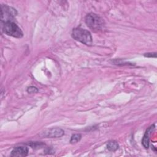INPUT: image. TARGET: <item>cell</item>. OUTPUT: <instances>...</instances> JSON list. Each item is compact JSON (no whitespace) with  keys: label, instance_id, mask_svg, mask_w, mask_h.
Masks as SVG:
<instances>
[{"label":"cell","instance_id":"cell-7","mask_svg":"<svg viewBox=\"0 0 157 157\" xmlns=\"http://www.w3.org/2000/svg\"><path fill=\"white\" fill-rule=\"evenodd\" d=\"M153 127H154V125L150 127L147 130V131L145 132V134H144V136L142 138V143L143 146L145 148H148V147H149V134H150V132L151 131V129L153 128Z\"/></svg>","mask_w":157,"mask_h":157},{"label":"cell","instance_id":"cell-11","mask_svg":"<svg viewBox=\"0 0 157 157\" xmlns=\"http://www.w3.org/2000/svg\"><path fill=\"white\" fill-rule=\"evenodd\" d=\"M144 56H146V57H154V58H156V53H145L144 55Z\"/></svg>","mask_w":157,"mask_h":157},{"label":"cell","instance_id":"cell-5","mask_svg":"<svg viewBox=\"0 0 157 157\" xmlns=\"http://www.w3.org/2000/svg\"><path fill=\"white\" fill-rule=\"evenodd\" d=\"M64 134V131L59 128H53L47 129L41 133V136L47 138H58L62 137Z\"/></svg>","mask_w":157,"mask_h":157},{"label":"cell","instance_id":"cell-4","mask_svg":"<svg viewBox=\"0 0 157 157\" xmlns=\"http://www.w3.org/2000/svg\"><path fill=\"white\" fill-rule=\"evenodd\" d=\"M1 20L2 23H5L7 21H12V19L17 15V10L7 5L2 4L1 6Z\"/></svg>","mask_w":157,"mask_h":157},{"label":"cell","instance_id":"cell-9","mask_svg":"<svg viewBox=\"0 0 157 157\" xmlns=\"http://www.w3.org/2000/svg\"><path fill=\"white\" fill-rule=\"evenodd\" d=\"M81 139V135L79 134H75L72 136L71 140H70V142L71 144H75L77 143V142H78Z\"/></svg>","mask_w":157,"mask_h":157},{"label":"cell","instance_id":"cell-1","mask_svg":"<svg viewBox=\"0 0 157 157\" xmlns=\"http://www.w3.org/2000/svg\"><path fill=\"white\" fill-rule=\"evenodd\" d=\"M72 36L74 39L85 45H91L92 44V36L91 33L83 28H76L73 29Z\"/></svg>","mask_w":157,"mask_h":157},{"label":"cell","instance_id":"cell-2","mask_svg":"<svg viewBox=\"0 0 157 157\" xmlns=\"http://www.w3.org/2000/svg\"><path fill=\"white\" fill-rule=\"evenodd\" d=\"M85 23L90 29L94 31L102 29L104 25L103 19L93 13H89L86 16Z\"/></svg>","mask_w":157,"mask_h":157},{"label":"cell","instance_id":"cell-6","mask_svg":"<svg viewBox=\"0 0 157 157\" xmlns=\"http://www.w3.org/2000/svg\"><path fill=\"white\" fill-rule=\"evenodd\" d=\"M28 153V149L26 147H17L13 149L11 152L12 156L23 157L27 156Z\"/></svg>","mask_w":157,"mask_h":157},{"label":"cell","instance_id":"cell-3","mask_svg":"<svg viewBox=\"0 0 157 157\" xmlns=\"http://www.w3.org/2000/svg\"><path fill=\"white\" fill-rule=\"evenodd\" d=\"M2 23V31L5 34L17 38L23 37V32L16 23L11 21Z\"/></svg>","mask_w":157,"mask_h":157},{"label":"cell","instance_id":"cell-10","mask_svg":"<svg viewBox=\"0 0 157 157\" xmlns=\"http://www.w3.org/2000/svg\"><path fill=\"white\" fill-rule=\"evenodd\" d=\"M27 91L29 93H35L38 91V90L36 87L34 86H29L27 89Z\"/></svg>","mask_w":157,"mask_h":157},{"label":"cell","instance_id":"cell-8","mask_svg":"<svg viewBox=\"0 0 157 157\" xmlns=\"http://www.w3.org/2000/svg\"><path fill=\"white\" fill-rule=\"evenodd\" d=\"M118 144L115 141H110L107 144V148L111 151H115L118 148Z\"/></svg>","mask_w":157,"mask_h":157}]
</instances>
